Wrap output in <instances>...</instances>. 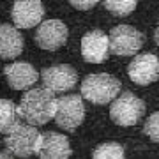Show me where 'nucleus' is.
Segmentation results:
<instances>
[{
	"label": "nucleus",
	"mask_w": 159,
	"mask_h": 159,
	"mask_svg": "<svg viewBox=\"0 0 159 159\" xmlns=\"http://www.w3.org/2000/svg\"><path fill=\"white\" fill-rule=\"evenodd\" d=\"M53 94L55 92H51L46 87L29 90L18 104V115L34 125H43L50 122L55 117L57 110V99Z\"/></svg>",
	"instance_id": "f257e3e1"
},
{
	"label": "nucleus",
	"mask_w": 159,
	"mask_h": 159,
	"mask_svg": "<svg viewBox=\"0 0 159 159\" xmlns=\"http://www.w3.org/2000/svg\"><path fill=\"white\" fill-rule=\"evenodd\" d=\"M120 92V81L111 74H89L81 81V96L94 104H106L113 101Z\"/></svg>",
	"instance_id": "f03ea898"
},
{
	"label": "nucleus",
	"mask_w": 159,
	"mask_h": 159,
	"mask_svg": "<svg viewBox=\"0 0 159 159\" xmlns=\"http://www.w3.org/2000/svg\"><path fill=\"white\" fill-rule=\"evenodd\" d=\"M39 142L41 133L35 129V125L18 122L7 131L6 136V145L14 157H30L32 154H37Z\"/></svg>",
	"instance_id": "7ed1b4c3"
},
{
	"label": "nucleus",
	"mask_w": 159,
	"mask_h": 159,
	"mask_svg": "<svg viewBox=\"0 0 159 159\" xmlns=\"http://www.w3.org/2000/svg\"><path fill=\"white\" fill-rule=\"evenodd\" d=\"M143 111H145V104L142 99H138L131 92H124L113 99L111 108H110V117L115 124L127 127V125L136 124L142 119Z\"/></svg>",
	"instance_id": "20e7f679"
},
{
	"label": "nucleus",
	"mask_w": 159,
	"mask_h": 159,
	"mask_svg": "<svg viewBox=\"0 0 159 159\" xmlns=\"http://www.w3.org/2000/svg\"><path fill=\"white\" fill-rule=\"evenodd\" d=\"M85 117V106L80 96H64L57 99V110H55V122L64 131H74Z\"/></svg>",
	"instance_id": "39448f33"
},
{
	"label": "nucleus",
	"mask_w": 159,
	"mask_h": 159,
	"mask_svg": "<svg viewBox=\"0 0 159 159\" xmlns=\"http://www.w3.org/2000/svg\"><path fill=\"white\" fill-rule=\"evenodd\" d=\"M108 39H110V51L115 53V55H122V57L134 55L143 46V34L134 27H129V25L115 27L110 32Z\"/></svg>",
	"instance_id": "423d86ee"
},
{
	"label": "nucleus",
	"mask_w": 159,
	"mask_h": 159,
	"mask_svg": "<svg viewBox=\"0 0 159 159\" xmlns=\"http://www.w3.org/2000/svg\"><path fill=\"white\" fill-rule=\"evenodd\" d=\"M127 74L136 85H150L159 78V58L152 53L136 55L127 67Z\"/></svg>",
	"instance_id": "0eeeda50"
},
{
	"label": "nucleus",
	"mask_w": 159,
	"mask_h": 159,
	"mask_svg": "<svg viewBox=\"0 0 159 159\" xmlns=\"http://www.w3.org/2000/svg\"><path fill=\"white\" fill-rule=\"evenodd\" d=\"M67 27L60 20H48L41 23L35 30V43L39 48L48 51H55L67 41Z\"/></svg>",
	"instance_id": "6e6552de"
},
{
	"label": "nucleus",
	"mask_w": 159,
	"mask_h": 159,
	"mask_svg": "<svg viewBox=\"0 0 159 159\" xmlns=\"http://www.w3.org/2000/svg\"><path fill=\"white\" fill-rule=\"evenodd\" d=\"M41 80H43V85L51 92H66L76 85L78 74L67 64H58V66L46 67L41 73Z\"/></svg>",
	"instance_id": "1a4fd4ad"
},
{
	"label": "nucleus",
	"mask_w": 159,
	"mask_h": 159,
	"mask_svg": "<svg viewBox=\"0 0 159 159\" xmlns=\"http://www.w3.org/2000/svg\"><path fill=\"white\" fill-rule=\"evenodd\" d=\"M110 51V39L102 30H90L81 37V57L90 64H101Z\"/></svg>",
	"instance_id": "9d476101"
},
{
	"label": "nucleus",
	"mask_w": 159,
	"mask_h": 159,
	"mask_svg": "<svg viewBox=\"0 0 159 159\" xmlns=\"http://www.w3.org/2000/svg\"><path fill=\"white\" fill-rule=\"evenodd\" d=\"M12 21L20 29H32L39 25L44 16V7L41 0H16L11 11Z\"/></svg>",
	"instance_id": "9b49d317"
},
{
	"label": "nucleus",
	"mask_w": 159,
	"mask_h": 159,
	"mask_svg": "<svg viewBox=\"0 0 159 159\" xmlns=\"http://www.w3.org/2000/svg\"><path fill=\"white\" fill-rule=\"evenodd\" d=\"M37 156L41 159H67L71 157V147L64 134L48 131L41 133V142L37 148Z\"/></svg>",
	"instance_id": "f8f14e48"
},
{
	"label": "nucleus",
	"mask_w": 159,
	"mask_h": 159,
	"mask_svg": "<svg viewBox=\"0 0 159 159\" xmlns=\"http://www.w3.org/2000/svg\"><path fill=\"white\" fill-rule=\"evenodd\" d=\"M4 74L7 78V83L14 90H25V89L34 85L39 78L35 67H32L27 62H14L11 66H7L4 69Z\"/></svg>",
	"instance_id": "ddd939ff"
},
{
	"label": "nucleus",
	"mask_w": 159,
	"mask_h": 159,
	"mask_svg": "<svg viewBox=\"0 0 159 159\" xmlns=\"http://www.w3.org/2000/svg\"><path fill=\"white\" fill-rule=\"evenodd\" d=\"M23 51V37L11 25H0V58H16Z\"/></svg>",
	"instance_id": "4468645a"
},
{
	"label": "nucleus",
	"mask_w": 159,
	"mask_h": 159,
	"mask_svg": "<svg viewBox=\"0 0 159 159\" xmlns=\"http://www.w3.org/2000/svg\"><path fill=\"white\" fill-rule=\"evenodd\" d=\"M18 108L9 99H0V133H7L16 124Z\"/></svg>",
	"instance_id": "2eb2a0df"
},
{
	"label": "nucleus",
	"mask_w": 159,
	"mask_h": 159,
	"mask_svg": "<svg viewBox=\"0 0 159 159\" xmlns=\"http://www.w3.org/2000/svg\"><path fill=\"white\" fill-rule=\"evenodd\" d=\"M94 159H124V148L119 143H102L94 150L92 154Z\"/></svg>",
	"instance_id": "dca6fc26"
},
{
	"label": "nucleus",
	"mask_w": 159,
	"mask_h": 159,
	"mask_svg": "<svg viewBox=\"0 0 159 159\" xmlns=\"http://www.w3.org/2000/svg\"><path fill=\"white\" fill-rule=\"evenodd\" d=\"M104 7L115 16H129L136 9V0H104Z\"/></svg>",
	"instance_id": "f3484780"
},
{
	"label": "nucleus",
	"mask_w": 159,
	"mask_h": 159,
	"mask_svg": "<svg viewBox=\"0 0 159 159\" xmlns=\"http://www.w3.org/2000/svg\"><path fill=\"white\" fill-rule=\"evenodd\" d=\"M143 131H145V134H147L152 142L159 143V111H156V113H152L148 117V120L145 122Z\"/></svg>",
	"instance_id": "a211bd4d"
},
{
	"label": "nucleus",
	"mask_w": 159,
	"mask_h": 159,
	"mask_svg": "<svg viewBox=\"0 0 159 159\" xmlns=\"http://www.w3.org/2000/svg\"><path fill=\"white\" fill-rule=\"evenodd\" d=\"M69 2H71V6L80 9V11H89L94 6H97L99 0H69Z\"/></svg>",
	"instance_id": "6ab92c4d"
},
{
	"label": "nucleus",
	"mask_w": 159,
	"mask_h": 159,
	"mask_svg": "<svg viewBox=\"0 0 159 159\" xmlns=\"http://www.w3.org/2000/svg\"><path fill=\"white\" fill-rule=\"evenodd\" d=\"M154 39H156V43H157V46H159V25H157V29H156V34H154Z\"/></svg>",
	"instance_id": "aec40b11"
}]
</instances>
